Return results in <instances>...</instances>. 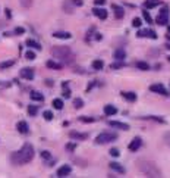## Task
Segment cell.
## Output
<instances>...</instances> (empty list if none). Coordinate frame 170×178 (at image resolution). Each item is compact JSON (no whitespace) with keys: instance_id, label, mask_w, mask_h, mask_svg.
<instances>
[{"instance_id":"obj_11","label":"cell","mask_w":170,"mask_h":178,"mask_svg":"<svg viewBox=\"0 0 170 178\" xmlns=\"http://www.w3.org/2000/svg\"><path fill=\"white\" fill-rule=\"evenodd\" d=\"M69 137H70L72 140H85V138H88V134H87V133H76V131H70V133H69Z\"/></svg>"},{"instance_id":"obj_51","label":"cell","mask_w":170,"mask_h":178,"mask_svg":"<svg viewBox=\"0 0 170 178\" xmlns=\"http://www.w3.org/2000/svg\"><path fill=\"white\" fill-rule=\"evenodd\" d=\"M169 60H170V56H169Z\"/></svg>"},{"instance_id":"obj_8","label":"cell","mask_w":170,"mask_h":178,"mask_svg":"<svg viewBox=\"0 0 170 178\" xmlns=\"http://www.w3.org/2000/svg\"><path fill=\"white\" fill-rule=\"evenodd\" d=\"M136 35L141 38V37H150V38H153V40H156L157 38V34L156 31H153V30H139Z\"/></svg>"},{"instance_id":"obj_44","label":"cell","mask_w":170,"mask_h":178,"mask_svg":"<svg viewBox=\"0 0 170 178\" xmlns=\"http://www.w3.org/2000/svg\"><path fill=\"white\" fill-rule=\"evenodd\" d=\"M73 6H82L84 5V0H72Z\"/></svg>"},{"instance_id":"obj_12","label":"cell","mask_w":170,"mask_h":178,"mask_svg":"<svg viewBox=\"0 0 170 178\" xmlns=\"http://www.w3.org/2000/svg\"><path fill=\"white\" fill-rule=\"evenodd\" d=\"M92 13H94L97 18H100V19H106V18H107V11L103 9V8H94V9H92Z\"/></svg>"},{"instance_id":"obj_7","label":"cell","mask_w":170,"mask_h":178,"mask_svg":"<svg viewBox=\"0 0 170 178\" xmlns=\"http://www.w3.org/2000/svg\"><path fill=\"white\" fill-rule=\"evenodd\" d=\"M19 74H21V77H22V78L28 79V81H31V79L34 78V69H32V68H28V66L22 68Z\"/></svg>"},{"instance_id":"obj_40","label":"cell","mask_w":170,"mask_h":178,"mask_svg":"<svg viewBox=\"0 0 170 178\" xmlns=\"http://www.w3.org/2000/svg\"><path fill=\"white\" fill-rule=\"evenodd\" d=\"M132 25H134V27H136V28H139V27L142 25V21H141L139 18H134V21H132Z\"/></svg>"},{"instance_id":"obj_46","label":"cell","mask_w":170,"mask_h":178,"mask_svg":"<svg viewBox=\"0 0 170 178\" xmlns=\"http://www.w3.org/2000/svg\"><path fill=\"white\" fill-rule=\"evenodd\" d=\"M63 96L68 99V97H70V91H69L68 89H65V91H63Z\"/></svg>"},{"instance_id":"obj_43","label":"cell","mask_w":170,"mask_h":178,"mask_svg":"<svg viewBox=\"0 0 170 178\" xmlns=\"http://www.w3.org/2000/svg\"><path fill=\"white\" fill-rule=\"evenodd\" d=\"M110 155L114 156V157H117V156L120 155V152H119L117 149H112V150H110Z\"/></svg>"},{"instance_id":"obj_13","label":"cell","mask_w":170,"mask_h":178,"mask_svg":"<svg viewBox=\"0 0 170 178\" xmlns=\"http://www.w3.org/2000/svg\"><path fill=\"white\" fill-rule=\"evenodd\" d=\"M109 125L110 127H114V128H119V130H129V125L125 122H119V121H109Z\"/></svg>"},{"instance_id":"obj_25","label":"cell","mask_w":170,"mask_h":178,"mask_svg":"<svg viewBox=\"0 0 170 178\" xmlns=\"http://www.w3.org/2000/svg\"><path fill=\"white\" fill-rule=\"evenodd\" d=\"M159 5V0H147L145 3H144V6L147 8V9H153V8H156Z\"/></svg>"},{"instance_id":"obj_17","label":"cell","mask_w":170,"mask_h":178,"mask_svg":"<svg viewBox=\"0 0 170 178\" xmlns=\"http://www.w3.org/2000/svg\"><path fill=\"white\" fill-rule=\"evenodd\" d=\"M112 8H113L116 18H117V19H122V18H123V15H125L123 8H120V6H117V5H112Z\"/></svg>"},{"instance_id":"obj_10","label":"cell","mask_w":170,"mask_h":178,"mask_svg":"<svg viewBox=\"0 0 170 178\" xmlns=\"http://www.w3.org/2000/svg\"><path fill=\"white\" fill-rule=\"evenodd\" d=\"M141 144H142V140H141L139 137H135V138L131 141V144H129V150H131V152H136V150L141 147Z\"/></svg>"},{"instance_id":"obj_1","label":"cell","mask_w":170,"mask_h":178,"mask_svg":"<svg viewBox=\"0 0 170 178\" xmlns=\"http://www.w3.org/2000/svg\"><path fill=\"white\" fill-rule=\"evenodd\" d=\"M34 155H35L34 147L29 144V143H25L21 150L12 153L11 160H12V163H15V165H23V163L31 162V160L34 159Z\"/></svg>"},{"instance_id":"obj_29","label":"cell","mask_w":170,"mask_h":178,"mask_svg":"<svg viewBox=\"0 0 170 178\" xmlns=\"http://www.w3.org/2000/svg\"><path fill=\"white\" fill-rule=\"evenodd\" d=\"M15 65V60H6V62H0V69H6Z\"/></svg>"},{"instance_id":"obj_23","label":"cell","mask_w":170,"mask_h":178,"mask_svg":"<svg viewBox=\"0 0 170 178\" xmlns=\"http://www.w3.org/2000/svg\"><path fill=\"white\" fill-rule=\"evenodd\" d=\"M63 9H65L66 13H72L73 12V3H72V0H66L63 3Z\"/></svg>"},{"instance_id":"obj_48","label":"cell","mask_w":170,"mask_h":178,"mask_svg":"<svg viewBox=\"0 0 170 178\" xmlns=\"http://www.w3.org/2000/svg\"><path fill=\"white\" fill-rule=\"evenodd\" d=\"M5 11H6V16H8V18H11V16H12L11 9H5Z\"/></svg>"},{"instance_id":"obj_22","label":"cell","mask_w":170,"mask_h":178,"mask_svg":"<svg viewBox=\"0 0 170 178\" xmlns=\"http://www.w3.org/2000/svg\"><path fill=\"white\" fill-rule=\"evenodd\" d=\"M125 56H126V53L123 49H117V50L114 52V59H116V60H123Z\"/></svg>"},{"instance_id":"obj_15","label":"cell","mask_w":170,"mask_h":178,"mask_svg":"<svg viewBox=\"0 0 170 178\" xmlns=\"http://www.w3.org/2000/svg\"><path fill=\"white\" fill-rule=\"evenodd\" d=\"M16 128H18V131L21 134H28V124L25 122V121H19V122L16 124Z\"/></svg>"},{"instance_id":"obj_20","label":"cell","mask_w":170,"mask_h":178,"mask_svg":"<svg viewBox=\"0 0 170 178\" xmlns=\"http://www.w3.org/2000/svg\"><path fill=\"white\" fill-rule=\"evenodd\" d=\"M25 44L28 46V47H31V49H37V50H41V46L38 44L35 40H32V38H28L26 41H25Z\"/></svg>"},{"instance_id":"obj_47","label":"cell","mask_w":170,"mask_h":178,"mask_svg":"<svg viewBox=\"0 0 170 178\" xmlns=\"http://www.w3.org/2000/svg\"><path fill=\"white\" fill-rule=\"evenodd\" d=\"M94 3H95V5H104L106 0H94Z\"/></svg>"},{"instance_id":"obj_34","label":"cell","mask_w":170,"mask_h":178,"mask_svg":"<svg viewBox=\"0 0 170 178\" xmlns=\"http://www.w3.org/2000/svg\"><path fill=\"white\" fill-rule=\"evenodd\" d=\"M144 119H151V121H157V122H164L163 118H159V116H142Z\"/></svg>"},{"instance_id":"obj_24","label":"cell","mask_w":170,"mask_h":178,"mask_svg":"<svg viewBox=\"0 0 170 178\" xmlns=\"http://www.w3.org/2000/svg\"><path fill=\"white\" fill-rule=\"evenodd\" d=\"M29 96H31V99L35 100V102H43L44 100V96H43L41 93H38V91H32Z\"/></svg>"},{"instance_id":"obj_4","label":"cell","mask_w":170,"mask_h":178,"mask_svg":"<svg viewBox=\"0 0 170 178\" xmlns=\"http://www.w3.org/2000/svg\"><path fill=\"white\" fill-rule=\"evenodd\" d=\"M117 138V134L116 133H110V131H104V133L98 134L95 137V143L97 144H107V143H112Z\"/></svg>"},{"instance_id":"obj_2","label":"cell","mask_w":170,"mask_h":178,"mask_svg":"<svg viewBox=\"0 0 170 178\" xmlns=\"http://www.w3.org/2000/svg\"><path fill=\"white\" fill-rule=\"evenodd\" d=\"M136 167L138 169L145 175V177H161V172L157 168V165L151 160H147V159H138L136 160Z\"/></svg>"},{"instance_id":"obj_21","label":"cell","mask_w":170,"mask_h":178,"mask_svg":"<svg viewBox=\"0 0 170 178\" xmlns=\"http://www.w3.org/2000/svg\"><path fill=\"white\" fill-rule=\"evenodd\" d=\"M122 96L125 97L126 100H129V102H135L136 100V94H135V93H132V91H123V93H122Z\"/></svg>"},{"instance_id":"obj_18","label":"cell","mask_w":170,"mask_h":178,"mask_svg":"<svg viewBox=\"0 0 170 178\" xmlns=\"http://www.w3.org/2000/svg\"><path fill=\"white\" fill-rule=\"evenodd\" d=\"M104 113H106L107 116H113V115L117 113V109L114 108L113 105H106V106H104Z\"/></svg>"},{"instance_id":"obj_30","label":"cell","mask_w":170,"mask_h":178,"mask_svg":"<svg viewBox=\"0 0 170 178\" xmlns=\"http://www.w3.org/2000/svg\"><path fill=\"white\" fill-rule=\"evenodd\" d=\"M53 108L60 111V109L63 108V100H62V99H54V100H53Z\"/></svg>"},{"instance_id":"obj_27","label":"cell","mask_w":170,"mask_h":178,"mask_svg":"<svg viewBox=\"0 0 170 178\" xmlns=\"http://www.w3.org/2000/svg\"><path fill=\"white\" fill-rule=\"evenodd\" d=\"M26 111H28V113H29V116H35L37 112H38V108H37V105H29Z\"/></svg>"},{"instance_id":"obj_35","label":"cell","mask_w":170,"mask_h":178,"mask_svg":"<svg viewBox=\"0 0 170 178\" xmlns=\"http://www.w3.org/2000/svg\"><path fill=\"white\" fill-rule=\"evenodd\" d=\"M123 66H125V63H123L122 60H120V62H116V63H112V65H110V68H112V69H119V68H123Z\"/></svg>"},{"instance_id":"obj_5","label":"cell","mask_w":170,"mask_h":178,"mask_svg":"<svg viewBox=\"0 0 170 178\" xmlns=\"http://www.w3.org/2000/svg\"><path fill=\"white\" fill-rule=\"evenodd\" d=\"M156 22L159 25H167V22H169V11H167V8H163L160 11L159 16L156 18Z\"/></svg>"},{"instance_id":"obj_45","label":"cell","mask_w":170,"mask_h":178,"mask_svg":"<svg viewBox=\"0 0 170 178\" xmlns=\"http://www.w3.org/2000/svg\"><path fill=\"white\" fill-rule=\"evenodd\" d=\"M164 140H166V143H167V146H170V133H167L166 135H164Z\"/></svg>"},{"instance_id":"obj_28","label":"cell","mask_w":170,"mask_h":178,"mask_svg":"<svg viewBox=\"0 0 170 178\" xmlns=\"http://www.w3.org/2000/svg\"><path fill=\"white\" fill-rule=\"evenodd\" d=\"M103 66H104V62H103V60H100V59L92 62V68H94L95 71H100V69H103Z\"/></svg>"},{"instance_id":"obj_39","label":"cell","mask_w":170,"mask_h":178,"mask_svg":"<svg viewBox=\"0 0 170 178\" xmlns=\"http://www.w3.org/2000/svg\"><path fill=\"white\" fill-rule=\"evenodd\" d=\"M25 57H26L28 60H34V59H35V53H34V52H25Z\"/></svg>"},{"instance_id":"obj_33","label":"cell","mask_w":170,"mask_h":178,"mask_svg":"<svg viewBox=\"0 0 170 178\" xmlns=\"http://www.w3.org/2000/svg\"><path fill=\"white\" fill-rule=\"evenodd\" d=\"M142 16H144V19H145L148 24H153V18H151V15L148 13V11H142Z\"/></svg>"},{"instance_id":"obj_3","label":"cell","mask_w":170,"mask_h":178,"mask_svg":"<svg viewBox=\"0 0 170 178\" xmlns=\"http://www.w3.org/2000/svg\"><path fill=\"white\" fill-rule=\"evenodd\" d=\"M51 55L57 59H60V60H63V62H66V63H70L73 60V53L68 46H54L51 49Z\"/></svg>"},{"instance_id":"obj_19","label":"cell","mask_w":170,"mask_h":178,"mask_svg":"<svg viewBox=\"0 0 170 178\" xmlns=\"http://www.w3.org/2000/svg\"><path fill=\"white\" fill-rule=\"evenodd\" d=\"M110 168H112L113 171H116V172H119V174H125V168L122 167L120 163H117V162H112V163H110Z\"/></svg>"},{"instance_id":"obj_9","label":"cell","mask_w":170,"mask_h":178,"mask_svg":"<svg viewBox=\"0 0 170 178\" xmlns=\"http://www.w3.org/2000/svg\"><path fill=\"white\" fill-rule=\"evenodd\" d=\"M70 171H72L70 165H63V167H60L57 169V177H68L70 174Z\"/></svg>"},{"instance_id":"obj_26","label":"cell","mask_w":170,"mask_h":178,"mask_svg":"<svg viewBox=\"0 0 170 178\" xmlns=\"http://www.w3.org/2000/svg\"><path fill=\"white\" fill-rule=\"evenodd\" d=\"M136 68H138V69H141V71H148V69H150V65H148L147 62L139 60V62H136Z\"/></svg>"},{"instance_id":"obj_41","label":"cell","mask_w":170,"mask_h":178,"mask_svg":"<svg viewBox=\"0 0 170 178\" xmlns=\"http://www.w3.org/2000/svg\"><path fill=\"white\" fill-rule=\"evenodd\" d=\"M76 149V143H68L66 144V150L68 152H72V150H75Z\"/></svg>"},{"instance_id":"obj_37","label":"cell","mask_w":170,"mask_h":178,"mask_svg":"<svg viewBox=\"0 0 170 178\" xmlns=\"http://www.w3.org/2000/svg\"><path fill=\"white\" fill-rule=\"evenodd\" d=\"M44 119H45V121H51V119H53V112L45 111L44 112Z\"/></svg>"},{"instance_id":"obj_32","label":"cell","mask_w":170,"mask_h":178,"mask_svg":"<svg viewBox=\"0 0 170 178\" xmlns=\"http://www.w3.org/2000/svg\"><path fill=\"white\" fill-rule=\"evenodd\" d=\"M73 105H75V108H76V109H81V108L84 106V100H82V99H79V97H76V99L73 100Z\"/></svg>"},{"instance_id":"obj_36","label":"cell","mask_w":170,"mask_h":178,"mask_svg":"<svg viewBox=\"0 0 170 178\" xmlns=\"http://www.w3.org/2000/svg\"><path fill=\"white\" fill-rule=\"evenodd\" d=\"M41 157H43V159H45V160H50V159H51V155H50V152L43 150V152H41Z\"/></svg>"},{"instance_id":"obj_14","label":"cell","mask_w":170,"mask_h":178,"mask_svg":"<svg viewBox=\"0 0 170 178\" xmlns=\"http://www.w3.org/2000/svg\"><path fill=\"white\" fill-rule=\"evenodd\" d=\"M53 37H54V38H63V40H69V38H72V34L68 33V31H56V33H53Z\"/></svg>"},{"instance_id":"obj_42","label":"cell","mask_w":170,"mask_h":178,"mask_svg":"<svg viewBox=\"0 0 170 178\" xmlns=\"http://www.w3.org/2000/svg\"><path fill=\"white\" fill-rule=\"evenodd\" d=\"M21 5H22L23 8H29L32 5V0H21Z\"/></svg>"},{"instance_id":"obj_31","label":"cell","mask_w":170,"mask_h":178,"mask_svg":"<svg viewBox=\"0 0 170 178\" xmlns=\"http://www.w3.org/2000/svg\"><path fill=\"white\" fill-rule=\"evenodd\" d=\"M79 121L81 122H94L95 121V118H92V116H79Z\"/></svg>"},{"instance_id":"obj_50","label":"cell","mask_w":170,"mask_h":178,"mask_svg":"<svg viewBox=\"0 0 170 178\" xmlns=\"http://www.w3.org/2000/svg\"><path fill=\"white\" fill-rule=\"evenodd\" d=\"M167 31H169V34H170V25H169V30H167Z\"/></svg>"},{"instance_id":"obj_16","label":"cell","mask_w":170,"mask_h":178,"mask_svg":"<svg viewBox=\"0 0 170 178\" xmlns=\"http://www.w3.org/2000/svg\"><path fill=\"white\" fill-rule=\"evenodd\" d=\"M45 66L48 68V69H54V71H59V69H62V63H59V62H54V60H47L45 62Z\"/></svg>"},{"instance_id":"obj_49","label":"cell","mask_w":170,"mask_h":178,"mask_svg":"<svg viewBox=\"0 0 170 178\" xmlns=\"http://www.w3.org/2000/svg\"><path fill=\"white\" fill-rule=\"evenodd\" d=\"M45 86H53V83H51V79H45Z\"/></svg>"},{"instance_id":"obj_6","label":"cell","mask_w":170,"mask_h":178,"mask_svg":"<svg viewBox=\"0 0 170 178\" xmlns=\"http://www.w3.org/2000/svg\"><path fill=\"white\" fill-rule=\"evenodd\" d=\"M150 90H151L153 93L161 94V96H169L167 90H166V87H164L163 84H153V86H150Z\"/></svg>"},{"instance_id":"obj_38","label":"cell","mask_w":170,"mask_h":178,"mask_svg":"<svg viewBox=\"0 0 170 178\" xmlns=\"http://www.w3.org/2000/svg\"><path fill=\"white\" fill-rule=\"evenodd\" d=\"M13 33L16 34V35H21V34H25V28H22V27H16V28L13 30Z\"/></svg>"}]
</instances>
